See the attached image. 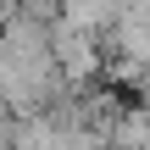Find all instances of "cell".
<instances>
[{"instance_id": "cell-2", "label": "cell", "mask_w": 150, "mask_h": 150, "mask_svg": "<svg viewBox=\"0 0 150 150\" xmlns=\"http://www.w3.org/2000/svg\"><path fill=\"white\" fill-rule=\"evenodd\" d=\"M106 145L111 150H145L150 145V106H117L111 128H106Z\"/></svg>"}, {"instance_id": "cell-3", "label": "cell", "mask_w": 150, "mask_h": 150, "mask_svg": "<svg viewBox=\"0 0 150 150\" xmlns=\"http://www.w3.org/2000/svg\"><path fill=\"white\" fill-rule=\"evenodd\" d=\"M145 150H150V145H145Z\"/></svg>"}, {"instance_id": "cell-1", "label": "cell", "mask_w": 150, "mask_h": 150, "mask_svg": "<svg viewBox=\"0 0 150 150\" xmlns=\"http://www.w3.org/2000/svg\"><path fill=\"white\" fill-rule=\"evenodd\" d=\"M50 56H56V72H61L67 89H83V83L106 67L100 33H89V28H78V22H50Z\"/></svg>"}]
</instances>
